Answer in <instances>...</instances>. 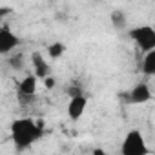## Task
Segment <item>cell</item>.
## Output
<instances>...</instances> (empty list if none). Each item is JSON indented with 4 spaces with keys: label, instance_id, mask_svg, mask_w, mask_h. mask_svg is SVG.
Masks as SVG:
<instances>
[{
    "label": "cell",
    "instance_id": "1",
    "mask_svg": "<svg viewBox=\"0 0 155 155\" xmlns=\"http://www.w3.org/2000/svg\"><path fill=\"white\" fill-rule=\"evenodd\" d=\"M11 135L18 150H24V148H29L37 139H40L42 128L33 119H17L11 124Z\"/></svg>",
    "mask_w": 155,
    "mask_h": 155
},
{
    "label": "cell",
    "instance_id": "2",
    "mask_svg": "<svg viewBox=\"0 0 155 155\" xmlns=\"http://www.w3.org/2000/svg\"><path fill=\"white\" fill-rule=\"evenodd\" d=\"M130 37H131V40L137 44V48L142 49L144 53L155 49V28H153V26L144 24V26L131 28V29H130Z\"/></svg>",
    "mask_w": 155,
    "mask_h": 155
},
{
    "label": "cell",
    "instance_id": "3",
    "mask_svg": "<svg viewBox=\"0 0 155 155\" xmlns=\"http://www.w3.org/2000/svg\"><path fill=\"white\" fill-rule=\"evenodd\" d=\"M120 151H122V155H144V153H148V146H146L142 133L139 130H130L122 140Z\"/></svg>",
    "mask_w": 155,
    "mask_h": 155
},
{
    "label": "cell",
    "instance_id": "4",
    "mask_svg": "<svg viewBox=\"0 0 155 155\" xmlns=\"http://www.w3.org/2000/svg\"><path fill=\"white\" fill-rule=\"evenodd\" d=\"M18 44H20L18 37L4 24L2 29H0V53L8 57V55H11V51H13Z\"/></svg>",
    "mask_w": 155,
    "mask_h": 155
},
{
    "label": "cell",
    "instance_id": "5",
    "mask_svg": "<svg viewBox=\"0 0 155 155\" xmlns=\"http://www.w3.org/2000/svg\"><path fill=\"white\" fill-rule=\"evenodd\" d=\"M86 106H88V97H84L82 93L79 95H73L68 102V117L71 120H79L84 111H86Z\"/></svg>",
    "mask_w": 155,
    "mask_h": 155
},
{
    "label": "cell",
    "instance_id": "6",
    "mask_svg": "<svg viewBox=\"0 0 155 155\" xmlns=\"http://www.w3.org/2000/svg\"><path fill=\"white\" fill-rule=\"evenodd\" d=\"M151 99V90L146 82H139L130 91V102L131 104H144Z\"/></svg>",
    "mask_w": 155,
    "mask_h": 155
},
{
    "label": "cell",
    "instance_id": "7",
    "mask_svg": "<svg viewBox=\"0 0 155 155\" xmlns=\"http://www.w3.org/2000/svg\"><path fill=\"white\" fill-rule=\"evenodd\" d=\"M31 62H33V68H35V75L38 77V79H46V77L49 75V64L44 60V57L35 51L31 55Z\"/></svg>",
    "mask_w": 155,
    "mask_h": 155
},
{
    "label": "cell",
    "instance_id": "8",
    "mask_svg": "<svg viewBox=\"0 0 155 155\" xmlns=\"http://www.w3.org/2000/svg\"><path fill=\"white\" fill-rule=\"evenodd\" d=\"M37 79H38L37 75H28L22 79V82L18 86V91L22 97H33L37 93Z\"/></svg>",
    "mask_w": 155,
    "mask_h": 155
},
{
    "label": "cell",
    "instance_id": "9",
    "mask_svg": "<svg viewBox=\"0 0 155 155\" xmlns=\"http://www.w3.org/2000/svg\"><path fill=\"white\" fill-rule=\"evenodd\" d=\"M142 71L146 75H155V49L146 51L142 58Z\"/></svg>",
    "mask_w": 155,
    "mask_h": 155
},
{
    "label": "cell",
    "instance_id": "10",
    "mask_svg": "<svg viewBox=\"0 0 155 155\" xmlns=\"http://www.w3.org/2000/svg\"><path fill=\"white\" fill-rule=\"evenodd\" d=\"M110 18H111V26H113V28H117V29H124V28H126V13H124L122 9L111 11Z\"/></svg>",
    "mask_w": 155,
    "mask_h": 155
},
{
    "label": "cell",
    "instance_id": "11",
    "mask_svg": "<svg viewBox=\"0 0 155 155\" xmlns=\"http://www.w3.org/2000/svg\"><path fill=\"white\" fill-rule=\"evenodd\" d=\"M64 51H66V46H64L62 42H53V44L48 46V55H49L51 58H58V57H62Z\"/></svg>",
    "mask_w": 155,
    "mask_h": 155
},
{
    "label": "cell",
    "instance_id": "12",
    "mask_svg": "<svg viewBox=\"0 0 155 155\" xmlns=\"http://www.w3.org/2000/svg\"><path fill=\"white\" fill-rule=\"evenodd\" d=\"M22 62H24V57L20 53H15L9 57V64L13 66V69H22Z\"/></svg>",
    "mask_w": 155,
    "mask_h": 155
},
{
    "label": "cell",
    "instance_id": "13",
    "mask_svg": "<svg viewBox=\"0 0 155 155\" xmlns=\"http://www.w3.org/2000/svg\"><path fill=\"white\" fill-rule=\"evenodd\" d=\"M44 86H46L48 90H51V88L55 86V79H53V77H49V75H48L46 79H44Z\"/></svg>",
    "mask_w": 155,
    "mask_h": 155
},
{
    "label": "cell",
    "instance_id": "14",
    "mask_svg": "<svg viewBox=\"0 0 155 155\" xmlns=\"http://www.w3.org/2000/svg\"><path fill=\"white\" fill-rule=\"evenodd\" d=\"M153 28H155V26H153Z\"/></svg>",
    "mask_w": 155,
    "mask_h": 155
}]
</instances>
